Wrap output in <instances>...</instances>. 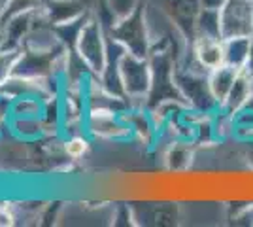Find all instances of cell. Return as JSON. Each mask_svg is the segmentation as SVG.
<instances>
[{
	"mask_svg": "<svg viewBox=\"0 0 253 227\" xmlns=\"http://www.w3.org/2000/svg\"><path fill=\"white\" fill-rule=\"evenodd\" d=\"M253 36H238V38H227L223 40L225 47V65H231L238 70H242L250 55Z\"/></svg>",
	"mask_w": 253,
	"mask_h": 227,
	"instance_id": "cell-11",
	"label": "cell"
},
{
	"mask_svg": "<svg viewBox=\"0 0 253 227\" xmlns=\"http://www.w3.org/2000/svg\"><path fill=\"white\" fill-rule=\"evenodd\" d=\"M91 144L93 138L87 135V133H74V135H68L63 138V148L64 155L70 159V161H80L84 159L85 155L91 150Z\"/></svg>",
	"mask_w": 253,
	"mask_h": 227,
	"instance_id": "cell-14",
	"label": "cell"
},
{
	"mask_svg": "<svg viewBox=\"0 0 253 227\" xmlns=\"http://www.w3.org/2000/svg\"><path fill=\"white\" fill-rule=\"evenodd\" d=\"M10 98L0 93V136H4L10 129Z\"/></svg>",
	"mask_w": 253,
	"mask_h": 227,
	"instance_id": "cell-18",
	"label": "cell"
},
{
	"mask_svg": "<svg viewBox=\"0 0 253 227\" xmlns=\"http://www.w3.org/2000/svg\"><path fill=\"white\" fill-rule=\"evenodd\" d=\"M252 78L246 70H240V74L236 78V82L232 84L231 91H229V95L227 98L221 102V106L219 108L225 112V114H234L238 108H242L244 104L253 97V91H252Z\"/></svg>",
	"mask_w": 253,
	"mask_h": 227,
	"instance_id": "cell-8",
	"label": "cell"
},
{
	"mask_svg": "<svg viewBox=\"0 0 253 227\" xmlns=\"http://www.w3.org/2000/svg\"><path fill=\"white\" fill-rule=\"evenodd\" d=\"M47 100L38 97H17L10 100L11 118H40L45 112Z\"/></svg>",
	"mask_w": 253,
	"mask_h": 227,
	"instance_id": "cell-13",
	"label": "cell"
},
{
	"mask_svg": "<svg viewBox=\"0 0 253 227\" xmlns=\"http://www.w3.org/2000/svg\"><path fill=\"white\" fill-rule=\"evenodd\" d=\"M219 17L223 40L253 36V0H229L219 10Z\"/></svg>",
	"mask_w": 253,
	"mask_h": 227,
	"instance_id": "cell-6",
	"label": "cell"
},
{
	"mask_svg": "<svg viewBox=\"0 0 253 227\" xmlns=\"http://www.w3.org/2000/svg\"><path fill=\"white\" fill-rule=\"evenodd\" d=\"M191 55L208 72L213 70V68H217V66L225 65V47H223L221 38L197 36L191 42Z\"/></svg>",
	"mask_w": 253,
	"mask_h": 227,
	"instance_id": "cell-7",
	"label": "cell"
},
{
	"mask_svg": "<svg viewBox=\"0 0 253 227\" xmlns=\"http://www.w3.org/2000/svg\"><path fill=\"white\" fill-rule=\"evenodd\" d=\"M238 74H240V70L231 65H221L208 72L210 91H211V95H213V98L219 102V106H221L223 100L227 98V95H229V91H231L232 84L236 82Z\"/></svg>",
	"mask_w": 253,
	"mask_h": 227,
	"instance_id": "cell-9",
	"label": "cell"
},
{
	"mask_svg": "<svg viewBox=\"0 0 253 227\" xmlns=\"http://www.w3.org/2000/svg\"><path fill=\"white\" fill-rule=\"evenodd\" d=\"M119 72H121V84H123L125 97L130 102V108H146V100L153 82L149 57H138L126 51L121 57Z\"/></svg>",
	"mask_w": 253,
	"mask_h": 227,
	"instance_id": "cell-4",
	"label": "cell"
},
{
	"mask_svg": "<svg viewBox=\"0 0 253 227\" xmlns=\"http://www.w3.org/2000/svg\"><path fill=\"white\" fill-rule=\"evenodd\" d=\"M176 86H178L185 104L199 114L210 116L219 110V102L213 98L208 84V70H204L191 55V45L187 53L176 63Z\"/></svg>",
	"mask_w": 253,
	"mask_h": 227,
	"instance_id": "cell-1",
	"label": "cell"
},
{
	"mask_svg": "<svg viewBox=\"0 0 253 227\" xmlns=\"http://www.w3.org/2000/svg\"><path fill=\"white\" fill-rule=\"evenodd\" d=\"M202 8H210V10H221L229 0H199Z\"/></svg>",
	"mask_w": 253,
	"mask_h": 227,
	"instance_id": "cell-19",
	"label": "cell"
},
{
	"mask_svg": "<svg viewBox=\"0 0 253 227\" xmlns=\"http://www.w3.org/2000/svg\"><path fill=\"white\" fill-rule=\"evenodd\" d=\"M242 70H246L250 76H253V38H252V47H250V55H248V61Z\"/></svg>",
	"mask_w": 253,
	"mask_h": 227,
	"instance_id": "cell-20",
	"label": "cell"
},
{
	"mask_svg": "<svg viewBox=\"0 0 253 227\" xmlns=\"http://www.w3.org/2000/svg\"><path fill=\"white\" fill-rule=\"evenodd\" d=\"M21 47H8V45H0V89L6 86V82L10 80L15 66L19 63L21 57Z\"/></svg>",
	"mask_w": 253,
	"mask_h": 227,
	"instance_id": "cell-15",
	"label": "cell"
},
{
	"mask_svg": "<svg viewBox=\"0 0 253 227\" xmlns=\"http://www.w3.org/2000/svg\"><path fill=\"white\" fill-rule=\"evenodd\" d=\"M108 34L121 44L128 53L138 55V57H149L153 44H151V34H149L148 19H146V0L130 15L114 23L108 29Z\"/></svg>",
	"mask_w": 253,
	"mask_h": 227,
	"instance_id": "cell-3",
	"label": "cell"
},
{
	"mask_svg": "<svg viewBox=\"0 0 253 227\" xmlns=\"http://www.w3.org/2000/svg\"><path fill=\"white\" fill-rule=\"evenodd\" d=\"M204 36V38H221V17L219 10H210V8H201L199 17L195 23V38ZM193 38V40H195Z\"/></svg>",
	"mask_w": 253,
	"mask_h": 227,
	"instance_id": "cell-12",
	"label": "cell"
},
{
	"mask_svg": "<svg viewBox=\"0 0 253 227\" xmlns=\"http://www.w3.org/2000/svg\"><path fill=\"white\" fill-rule=\"evenodd\" d=\"M72 51L80 57L91 74L100 76L108 61V29L98 15L91 13L84 21Z\"/></svg>",
	"mask_w": 253,
	"mask_h": 227,
	"instance_id": "cell-2",
	"label": "cell"
},
{
	"mask_svg": "<svg viewBox=\"0 0 253 227\" xmlns=\"http://www.w3.org/2000/svg\"><path fill=\"white\" fill-rule=\"evenodd\" d=\"M85 133L93 140H132V133H130L128 123L123 118V112H114V110H87V114H85Z\"/></svg>",
	"mask_w": 253,
	"mask_h": 227,
	"instance_id": "cell-5",
	"label": "cell"
},
{
	"mask_svg": "<svg viewBox=\"0 0 253 227\" xmlns=\"http://www.w3.org/2000/svg\"><path fill=\"white\" fill-rule=\"evenodd\" d=\"M142 2L144 0H102V6L106 8V13L110 15V27L116 21H119V19L130 15Z\"/></svg>",
	"mask_w": 253,
	"mask_h": 227,
	"instance_id": "cell-16",
	"label": "cell"
},
{
	"mask_svg": "<svg viewBox=\"0 0 253 227\" xmlns=\"http://www.w3.org/2000/svg\"><path fill=\"white\" fill-rule=\"evenodd\" d=\"M252 91H253V78H252Z\"/></svg>",
	"mask_w": 253,
	"mask_h": 227,
	"instance_id": "cell-21",
	"label": "cell"
},
{
	"mask_svg": "<svg viewBox=\"0 0 253 227\" xmlns=\"http://www.w3.org/2000/svg\"><path fill=\"white\" fill-rule=\"evenodd\" d=\"M231 136L238 142L253 140V97L231 114Z\"/></svg>",
	"mask_w": 253,
	"mask_h": 227,
	"instance_id": "cell-10",
	"label": "cell"
},
{
	"mask_svg": "<svg viewBox=\"0 0 253 227\" xmlns=\"http://www.w3.org/2000/svg\"><path fill=\"white\" fill-rule=\"evenodd\" d=\"M17 212L11 203H0V227H11L17 224Z\"/></svg>",
	"mask_w": 253,
	"mask_h": 227,
	"instance_id": "cell-17",
	"label": "cell"
}]
</instances>
